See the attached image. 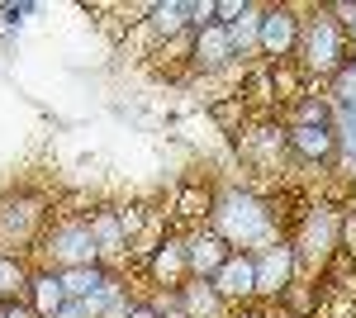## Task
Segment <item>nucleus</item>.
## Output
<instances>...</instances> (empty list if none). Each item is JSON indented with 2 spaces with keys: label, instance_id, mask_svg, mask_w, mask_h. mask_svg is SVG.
Here are the masks:
<instances>
[{
  "label": "nucleus",
  "instance_id": "1",
  "mask_svg": "<svg viewBox=\"0 0 356 318\" xmlns=\"http://www.w3.org/2000/svg\"><path fill=\"white\" fill-rule=\"evenodd\" d=\"M214 228H219L223 242H261L266 238V209L252 200V195H223L219 209H214Z\"/></svg>",
  "mask_w": 356,
  "mask_h": 318
},
{
  "label": "nucleus",
  "instance_id": "2",
  "mask_svg": "<svg viewBox=\"0 0 356 318\" xmlns=\"http://www.w3.org/2000/svg\"><path fill=\"white\" fill-rule=\"evenodd\" d=\"M300 53L309 62V72H318V77H337L347 67V57H342V29L332 24L328 15H314L300 29Z\"/></svg>",
  "mask_w": 356,
  "mask_h": 318
},
{
  "label": "nucleus",
  "instance_id": "3",
  "mask_svg": "<svg viewBox=\"0 0 356 318\" xmlns=\"http://www.w3.org/2000/svg\"><path fill=\"white\" fill-rule=\"evenodd\" d=\"M43 252H48L62 271L95 266V257H100V247H95V238H90V223H62V228H53V238H48Z\"/></svg>",
  "mask_w": 356,
  "mask_h": 318
},
{
  "label": "nucleus",
  "instance_id": "4",
  "mask_svg": "<svg viewBox=\"0 0 356 318\" xmlns=\"http://www.w3.org/2000/svg\"><path fill=\"white\" fill-rule=\"evenodd\" d=\"M300 252H295V262H304V266H323L332 257V247H342V218L337 214H328V209H318L309 223H304V233H300V242H295Z\"/></svg>",
  "mask_w": 356,
  "mask_h": 318
},
{
  "label": "nucleus",
  "instance_id": "5",
  "mask_svg": "<svg viewBox=\"0 0 356 318\" xmlns=\"http://www.w3.org/2000/svg\"><path fill=\"white\" fill-rule=\"evenodd\" d=\"M257 48L266 57H290L295 48H300V19L290 15V10H266L261 15V38H257Z\"/></svg>",
  "mask_w": 356,
  "mask_h": 318
},
{
  "label": "nucleus",
  "instance_id": "6",
  "mask_svg": "<svg viewBox=\"0 0 356 318\" xmlns=\"http://www.w3.org/2000/svg\"><path fill=\"white\" fill-rule=\"evenodd\" d=\"M295 276V247L271 242L266 252H257V294H280Z\"/></svg>",
  "mask_w": 356,
  "mask_h": 318
},
{
  "label": "nucleus",
  "instance_id": "7",
  "mask_svg": "<svg viewBox=\"0 0 356 318\" xmlns=\"http://www.w3.org/2000/svg\"><path fill=\"white\" fill-rule=\"evenodd\" d=\"M214 290L223 299H247V294H257V257H247V252H233L223 271L214 276Z\"/></svg>",
  "mask_w": 356,
  "mask_h": 318
},
{
  "label": "nucleus",
  "instance_id": "8",
  "mask_svg": "<svg viewBox=\"0 0 356 318\" xmlns=\"http://www.w3.org/2000/svg\"><path fill=\"white\" fill-rule=\"evenodd\" d=\"M186 252H191V271L200 276V280H214V276L223 271V262L233 257L228 242H223L219 233H200V238H191V242H186Z\"/></svg>",
  "mask_w": 356,
  "mask_h": 318
},
{
  "label": "nucleus",
  "instance_id": "9",
  "mask_svg": "<svg viewBox=\"0 0 356 318\" xmlns=\"http://www.w3.org/2000/svg\"><path fill=\"white\" fill-rule=\"evenodd\" d=\"M285 143H290V152H300L304 161H328L337 152V133L328 129H314V124H295V129L285 133Z\"/></svg>",
  "mask_w": 356,
  "mask_h": 318
},
{
  "label": "nucleus",
  "instance_id": "10",
  "mask_svg": "<svg viewBox=\"0 0 356 318\" xmlns=\"http://www.w3.org/2000/svg\"><path fill=\"white\" fill-rule=\"evenodd\" d=\"M233 38H228V29L223 24H209L195 33V62L204 67V72H219V67H228L233 62Z\"/></svg>",
  "mask_w": 356,
  "mask_h": 318
},
{
  "label": "nucleus",
  "instance_id": "11",
  "mask_svg": "<svg viewBox=\"0 0 356 318\" xmlns=\"http://www.w3.org/2000/svg\"><path fill=\"white\" fill-rule=\"evenodd\" d=\"M176 304L186 309V318H223V294L214 290V280H200V276L176 290Z\"/></svg>",
  "mask_w": 356,
  "mask_h": 318
},
{
  "label": "nucleus",
  "instance_id": "12",
  "mask_svg": "<svg viewBox=\"0 0 356 318\" xmlns=\"http://www.w3.org/2000/svg\"><path fill=\"white\" fill-rule=\"evenodd\" d=\"M38 218H43V209H38L33 200H15V205H5V209H0V238H5V242H29V238H33V228H38Z\"/></svg>",
  "mask_w": 356,
  "mask_h": 318
},
{
  "label": "nucleus",
  "instance_id": "13",
  "mask_svg": "<svg viewBox=\"0 0 356 318\" xmlns=\"http://www.w3.org/2000/svg\"><path fill=\"white\" fill-rule=\"evenodd\" d=\"M29 294H33V314L38 318H53V314H62V309L72 304L67 290H62V276H53V271L33 276V280H29Z\"/></svg>",
  "mask_w": 356,
  "mask_h": 318
},
{
  "label": "nucleus",
  "instance_id": "14",
  "mask_svg": "<svg viewBox=\"0 0 356 318\" xmlns=\"http://www.w3.org/2000/svg\"><path fill=\"white\" fill-rule=\"evenodd\" d=\"M110 285V276L100 271V266H76V271H62V290L72 304H86V299H95V294Z\"/></svg>",
  "mask_w": 356,
  "mask_h": 318
},
{
  "label": "nucleus",
  "instance_id": "15",
  "mask_svg": "<svg viewBox=\"0 0 356 318\" xmlns=\"http://www.w3.org/2000/svg\"><path fill=\"white\" fill-rule=\"evenodd\" d=\"M152 276H157L162 285H176V290H181V280L191 276V252H186L181 242H166L162 252L152 257Z\"/></svg>",
  "mask_w": 356,
  "mask_h": 318
},
{
  "label": "nucleus",
  "instance_id": "16",
  "mask_svg": "<svg viewBox=\"0 0 356 318\" xmlns=\"http://www.w3.org/2000/svg\"><path fill=\"white\" fill-rule=\"evenodd\" d=\"M90 238H95L100 252H124V218L114 209H100L90 218Z\"/></svg>",
  "mask_w": 356,
  "mask_h": 318
},
{
  "label": "nucleus",
  "instance_id": "17",
  "mask_svg": "<svg viewBox=\"0 0 356 318\" xmlns=\"http://www.w3.org/2000/svg\"><path fill=\"white\" fill-rule=\"evenodd\" d=\"M223 29H228V38H233V53H247V48L261 38V10L243 5V15H238L233 24H223Z\"/></svg>",
  "mask_w": 356,
  "mask_h": 318
},
{
  "label": "nucleus",
  "instance_id": "18",
  "mask_svg": "<svg viewBox=\"0 0 356 318\" xmlns=\"http://www.w3.org/2000/svg\"><path fill=\"white\" fill-rule=\"evenodd\" d=\"M24 285H29L24 266L15 262V257H5V252H0V299H5V304H10V299H15V294L24 290Z\"/></svg>",
  "mask_w": 356,
  "mask_h": 318
},
{
  "label": "nucleus",
  "instance_id": "19",
  "mask_svg": "<svg viewBox=\"0 0 356 318\" xmlns=\"http://www.w3.org/2000/svg\"><path fill=\"white\" fill-rule=\"evenodd\" d=\"M152 19H157V29H162L166 38H171V33H181V29H186V19H191V5H181V0H171V5H157V10H152Z\"/></svg>",
  "mask_w": 356,
  "mask_h": 318
},
{
  "label": "nucleus",
  "instance_id": "20",
  "mask_svg": "<svg viewBox=\"0 0 356 318\" xmlns=\"http://www.w3.org/2000/svg\"><path fill=\"white\" fill-rule=\"evenodd\" d=\"M295 124H314V129H328V105H318V100H304L295 109Z\"/></svg>",
  "mask_w": 356,
  "mask_h": 318
},
{
  "label": "nucleus",
  "instance_id": "21",
  "mask_svg": "<svg viewBox=\"0 0 356 318\" xmlns=\"http://www.w3.org/2000/svg\"><path fill=\"white\" fill-rule=\"evenodd\" d=\"M214 15H219V5H214V0H200V5H191V24H195V29H209V24H214Z\"/></svg>",
  "mask_w": 356,
  "mask_h": 318
},
{
  "label": "nucleus",
  "instance_id": "22",
  "mask_svg": "<svg viewBox=\"0 0 356 318\" xmlns=\"http://www.w3.org/2000/svg\"><path fill=\"white\" fill-rule=\"evenodd\" d=\"M0 318H38V314H33L29 304H15V299H10V304H0Z\"/></svg>",
  "mask_w": 356,
  "mask_h": 318
},
{
  "label": "nucleus",
  "instance_id": "23",
  "mask_svg": "<svg viewBox=\"0 0 356 318\" xmlns=\"http://www.w3.org/2000/svg\"><path fill=\"white\" fill-rule=\"evenodd\" d=\"M328 15H342V19H347V33L356 38V5H332Z\"/></svg>",
  "mask_w": 356,
  "mask_h": 318
},
{
  "label": "nucleus",
  "instance_id": "24",
  "mask_svg": "<svg viewBox=\"0 0 356 318\" xmlns=\"http://www.w3.org/2000/svg\"><path fill=\"white\" fill-rule=\"evenodd\" d=\"M342 247H347V252H356V218H347V223H342Z\"/></svg>",
  "mask_w": 356,
  "mask_h": 318
},
{
  "label": "nucleus",
  "instance_id": "25",
  "mask_svg": "<svg viewBox=\"0 0 356 318\" xmlns=\"http://www.w3.org/2000/svg\"><path fill=\"white\" fill-rule=\"evenodd\" d=\"M53 318H90V314H86V304H67V309L53 314Z\"/></svg>",
  "mask_w": 356,
  "mask_h": 318
},
{
  "label": "nucleus",
  "instance_id": "26",
  "mask_svg": "<svg viewBox=\"0 0 356 318\" xmlns=\"http://www.w3.org/2000/svg\"><path fill=\"white\" fill-rule=\"evenodd\" d=\"M129 318H162V314H157V309H147V304H134V309H129Z\"/></svg>",
  "mask_w": 356,
  "mask_h": 318
},
{
  "label": "nucleus",
  "instance_id": "27",
  "mask_svg": "<svg viewBox=\"0 0 356 318\" xmlns=\"http://www.w3.org/2000/svg\"><path fill=\"white\" fill-rule=\"evenodd\" d=\"M347 67H352V72H356V57H352V62H347Z\"/></svg>",
  "mask_w": 356,
  "mask_h": 318
}]
</instances>
